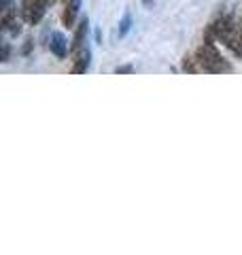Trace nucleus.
Segmentation results:
<instances>
[{
	"mask_svg": "<svg viewBox=\"0 0 242 255\" xmlns=\"http://www.w3.org/2000/svg\"><path fill=\"white\" fill-rule=\"evenodd\" d=\"M132 70H134V68L130 66V64H125V66H119V68H117V75H130Z\"/></svg>",
	"mask_w": 242,
	"mask_h": 255,
	"instance_id": "9d476101",
	"label": "nucleus"
},
{
	"mask_svg": "<svg viewBox=\"0 0 242 255\" xmlns=\"http://www.w3.org/2000/svg\"><path fill=\"white\" fill-rule=\"evenodd\" d=\"M236 32H238V38H240V43H242V19L236 21Z\"/></svg>",
	"mask_w": 242,
	"mask_h": 255,
	"instance_id": "f8f14e48",
	"label": "nucleus"
},
{
	"mask_svg": "<svg viewBox=\"0 0 242 255\" xmlns=\"http://www.w3.org/2000/svg\"><path fill=\"white\" fill-rule=\"evenodd\" d=\"M15 21H17V9H13V6H9V9H2V19H0V28H2L4 32H9Z\"/></svg>",
	"mask_w": 242,
	"mask_h": 255,
	"instance_id": "423d86ee",
	"label": "nucleus"
},
{
	"mask_svg": "<svg viewBox=\"0 0 242 255\" xmlns=\"http://www.w3.org/2000/svg\"><path fill=\"white\" fill-rule=\"evenodd\" d=\"M49 49H51V53L55 55V58H60V60H64L70 53V47H68V43H66V38H64L62 32H53L51 34Z\"/></svg>",
	"mask_w": 242,
	"mask_h": 255,
	"instance_id": "20e7f679",
	"label": "nucleus"
},
{
	"mask_svg": "<svg viewBox=\"0 0 242 255\" xmlns=\"http://www.w3.org/2000/svg\"><path fill=\"white\" fill-rule=\"evenodd\" d=\"M130 26H132V17L130 15H125L123 21H121V28H119V36H125L127 30H130Z\"/></svg>",
	"mask_w": 242,
	"mask_h": 255,
	"instance_id": "6e6552de",
	"label": "nucleus"
},
{
	"mask_svg": "<svg viewBox=\"0 0 242 255\" xmlns=\"http://www.w3.org/2000/svg\"><path fill=\"white\" fill-rule=\"evenodd\" d=\"M196 60H198V66L204 70V73H213V75H219V73H232V64L223 58L219 53V49L215 47V36L206 34L204 32V43L198 47L196 51Z\"/></svg>",
	"mask_w": 242,
	"mask_h": 255,
	"instance_id": "f257e3e1",
	"label": "nucleus"
},
{
	"mask_svg": "<svg viewBox=\"0 0 242 255\" xmlns=\"http://www.w3.org/2000/svg\"><path fill=\"white\" fill-rule=\"evenodd\" d=\"M196 62H198V60H193L191 55H185V58H183V70H185V73H189V75H196L198 70H200Z\"/></svg>",
	"mask_w": 242,
	"mask_h": 255,
	"instance_id": "0eeeda50",
	"label": "nucleus"
},
{
	"mask_svg": "<svg viewBox=\"0 0 242 255\" xmlns=\"http://www.w3.org/2000/svg\"><path fill=\"white\" fill-rule=\"evenodd\" d=\"M87 26H90L87 17H83L75 26V36H72V43H70V55L72 58H77V55L87 47Z\"/></svg>",
	"mask_w": 242,
	"mask_h": 255,
	"instance_id": "7ed1b4c3",
	"label": "nucleus"
},
{
	"mask_svg": "<svg viewBox=\"0 0 242 255\" xmlns=\"http://www.w3.org/2000/svg\"><path fill=\"white\" fill-rule=\"evenodd\" d=\"M9 55H11V47L9 43L2 45V55H0V62H9Z\"/></svg>",
	"mask_w": 242,
	"mask_h": 255,
	"instance_id": "1a4fd4ad",
	"label": "nucleus"
},
{
	"mask_svg": "<svg viewBox=\"0 0 242 255\" xmlns=\"http://www.w3.org/2000/svg\"><path fill=\"white\" fill-rule=\"evenodd\" d=\"M90 60H92V51H90V47H85L83 51H81L77 58H72V73L75 75H83L87 73V68H90Z\"/></svg>",
	"mask_w": 242,
	"mask_h": 255,
	"instance_id": "39448f33",
	"label": "nucleus"
},
{
	"mask_svg": "<svg viewBox=\"0 0 242 255\" xmlns=\"http://www.w3.org/2000/svg\"><path fill=\"white\" fill-rule=\"evenodd\" d=\"M32 45H34V43H32V38H28V41H26V47H23V53H26V55L32 51Z\"/></svg>",
	"mask_w": 242,
	"mask_h": 255,
	"instance_id": "9b49d317",
	"label": "nucleus"
},
{
	"mask_svg": "<svg viewBox=\"0 0 242 255\" xmlns=\"http://www.w3.org/2000/svg\"><path fill=\"white\" fill-rule=\"evenodd\" d=\"M51 2L49 0H21V6H19V15L21 19L30 23V26H36V23L43 19V15L47 11V6Z\"/></svg>",
	"mask_w": 242,
	"mask_h": 255,
	"instance_id": "f03ea898",
	"label": "nucleus"
},
{
	"mask_svg": "<svg viewBox=\"0 0 242 255\" xmlns=\"http://www.w3.org/2000/svg\"><path fill=\"white\" fill-rule=\"evenodd\" d=\"M0 6H2V9H9V6H11V0H0Z\"/></svg>",
	"mask_w": 242,
	"mask_h": 255,
	"instance_id": "ddd939ff",
	"label": "nucleus"
}]
</instances>
